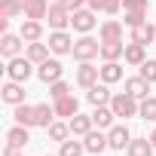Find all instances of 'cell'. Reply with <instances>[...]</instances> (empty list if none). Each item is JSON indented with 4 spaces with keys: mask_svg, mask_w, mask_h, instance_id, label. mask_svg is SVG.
<instances>
[{
    "mask_svg": "<svg viewBox=\"0 0 156 156\" xmlns=\"http://www.w3.org/2000/svg\"><path fill=\"white\" fill-rule=\"evenodd\" d=\"M73 58L76 61H92L95 55H101V43L98 40H92V37H80V40H76L73 43Z\"/></svg>",
    "mask_w": 156,
    "mask_h": 156,
    "instance_id": "6da1fadb",
    "label": "cell"
},
{
    "mask_svg": "<svg viewBox=\"0 0 156 156\" xmlns=\"http://www.w3.org/2000/svg\"><path fill=\"white\" fill-rule=\"evenodd\" d=\"M110 107H113V113H116V116H135L141 104H138V98H132L129 92H119V95H113V98H110Z\"/></svg>",
    "mask_w": 156,
    "mask_h": 156,
    "instance_id": "7a4b0ae2",
    "label": "cell"
},
{
    "mask_svg": "<svg viewBox=\"0 0 156 156\" xmlns=\"http://www.w3.org/2000/svg\"><path fill=\"white\" fill-rule=\"evenodd\" d=\"M31 58L25 55V58H9V64H6V76H9V80H16V83H25L28 80V76H31Z\"/></svg>",
    "mask_w": 156,
    "mask_h": 156,
    "instance_id": "3957f363",
    "label": "cell"
},
{
    "mask_svg": "<svg viewBox=\"0 0 156 156\" xmlns=\"http://www.w3.org/2000/svg\"><path fill=\"white\" fill-rule=\"evenodd\" d=\"M98 80H101V67H95L89 61H80V67H76V83H80L83 89H92Z\"/></svg>",
    "mask_w": 156,
    "mask_h": 156,
    "instance_id": "277c9868",
    "label": "cell"
},
{
    "mask_svg": "<svg viewBox=\"0 0 156 156\" xmlns=\"http://www.w3.org/2000/svg\"><path fill=\"white\" fill-rule=\"evenodd\" d=\"M70 25H73V31L89 34L95 28V9H76V12H70Z\"/></svg>",
    "mask_w": 156,
    "mask_h": 156,
    "instance_id": "5b68a950",
    "label": "cell"
},
{
    "mask_svg": "<svg viewBox=\"0 0 156 156\" xmlns=\"http://www.w3.org/2000/svg\"><path fill=\"white\" fill-rule=\"evenodd\" d=\"M61 73H64V67H61V61H55V58H46L40 67H37V76L43 83H55V80H61Z\"/></svg>",
    "mask_w": 156,
    "mask_h": 156,
    "instance_id": "8992f818",
    "label": "cell"
},
{
    "mask_svg": "<svg viewBox=\"0 0 156 156\" xmlns=\"http://www.w3.org/2000/svg\"><path fill=\"white\" fill-rule=\"evenodd\" d=\"M46 19H49V28L52 31H64L67 25H70V12L61 6V3H55V6H49V12H46Z\"/></svg>",
    "mask_w": 156,
    "mask_h": 156,
    "instance_id": "52a82bcc",
    "label": "cell"
},
{
    "mask_svg": "<svg viewBox=\"0 0 156 156\" xmlns=\"http://www.w3.org/2000/svg\"><path fill=\"white\" fill-rule=\"evenodd\" d=\"M49 49H52L55 55H67V52L73 49V40L67 37V31H52V34H49Z\"/></svg>",
    "mask_w": 156,
    "mask_h": 156,
    "instance_id": "ba28073f",
    "label": "cell"
},
{
    "mask_svg": "<svg viewBox=\"0 0 156 156\" xmlns=\"http://www.w3.org/2000/svg\"><path fill=\"white\" fill-rule=\"evenodd\" d=\"M0 98H3L6 104H25V89H22V83H16V80H9L3 89H0Z\"/></svg>",
    "mask_w": 156,
    "mask_h": 156,
    "instance_id": "9c48e42d",
    "label": "cell"
},
{
    "mask_svg": "<svg viewBox=\"0 0 156 156\" xmlns=\"http://www.w3.org/2000/svg\"><path fill=\"white\" fill-rule=\"evenodd\" d=\"M129 141H132V135H129L126 126H110V132H107L110 150H122V147H129Z\"/></svg>",
    "mask_w": 156,
    "mask_h": 156,
    "instance_id": "30bf717a",
    "label": "cell"
},
{
    "mask_svg": "<svg viewBox=\"0 0 156 156\" xmlns=\"http://www.w3.org/2000/svg\"><path fill=\"white\" fill-rule=\"evenodd\" d=\"M126 92H129L132 98L144 101V98L150 95V83L144 80V76H129V80H126Z\"/></svg>",
    "mask_w": 156,
    "mask_h": 156,
    "instance_id": "8fae6325",
    "label": "cell"
},
{
    "mask_svg": "<svg viewBox=\"0 0 156 156\" xmlns=\"http://www.w3.org/2000/svg\"><path fill=\"white\" fill-rule=\"evenodd\" d=\"M132 43H141V46H147V43H156V28H153L150 22H144V25L132 28Z\"/></svg>",
    "mask_w": 156,
    "mask_h": 156,
    "instance_id": "7c38bea8",
    "label": "cell"
},
{
    "mask_svg": "<svg viewBox=\"0 0 156 156\" xmlns=\"http://www.w3.org/2000/svg\"><path fill=\"white\" fill-rule=\"evenodd\" d=\"M55 116H73V113H80V104H76L73 95H64V98H55Z\"/></svg>",
    "mask_w": 156,
    "mask_h": 156,
    "instance_id": "4fadbf2b",
    "label": "cell"
},
{
    "mask_svg": "<svg viewBox=\"0 0 156 156\" xmlns=\"http://www.w3.org/2000/svg\"><path fill=\"white\" fill-rule=\"evenodd\" d=\"M40 37H43V25L37 19H25L22 22V40L25 43H37Z\"/></svg>",
    "mask_w": 156,
    "mask_h": 156,
    "instance_id": "5bb4252c",
    "label": "cell"
},
{
    "mask_svg": "<svg viewBox=\"0 0 156 156\" xmlns=\"http://www.w3.org/2000/svg\"><path fill=\"white\" fill-rule=\"evenodd\" d=\"M22 49V34H3V40H0V52H3V58H16Z\"/></svg>",
    "mask_w": 156,
    "mask_h": 156,
    "instance_id": "9a60e30c",
    "label": "cell"
},
{
    "mask_svg": "<svg viewBox=\"0 0 156 156\" xmlns=\"http://www.w3.org/2000/svg\"><path fill=\"white\" fill-rule=\"evenodd\" d=\"M86 98H89V101H92L95 107H101V104H110V98H113V95H110V89H107V83H101V86L95 83V86H92V89L86 92Z\"/></svg>",
    "mask_w": 156,
    "mask_h": 156,
    "instance_id": "2e32d148",
    "label": "cell"
},
{
    "mask_svg": "<svg viewBox=\"0 0 156 156\" xmlns=\"http://www.w3.org/2000/svg\"><path fill=\"white\" fill-rule=\"evenodd\" d=\"M92 126H95L92 116H83V113H73V116H70V132H73V135H83V138H86V135L92 132Z\"/></svg>",
    "mask_w": 156,
    "mask_h": 156,
    "instance_id": "e0dca14e",
    "label": "cell"
},
{
    "mask_svg": "<svg viewBox=\"0 0 156 156\" xmlns=\"http://www.w3.org/2000/svg\"><path fill=\"white\" fill-rule=\"evenodd\" d=\"M122 52H126L122 40H107V43H101V58H104V61H116V58H122Z\"/></svg>",
    "mask_w": 156,
    "mask_h": 156,
    "instance_id": "ac0fdd59",
    "label": "cell"
},
{
    "mask_svg": "<svg viewBox=\"0 0 156 156\" xmlns=\"http://www.w3.org/2000/svg\"><path fill=\"white\" fill-rule=\"evenodd\" d=\"M55 107H49V104H34V122L37 126H43V129H49L55 119Z\"/></svg>",
    "mask_w": 156,
    "mask_h": 156,
    "instance_id": "d6986e66",
    "label": "cell"
},
{
    "mask_svg": "<svg viewBox=\"0 0 156 156\" xmlns=\"http://www.w3.org/2000/svg\"><path fill=\"white\" fill-rule=\"evenodd\" d=\"M83 144H86V150H89L92 156H98L104 147H110V144H107V135H101V132H89Z\"/></svg>",
    "mask_w": 156,
    "mask_h": 156,
    "instance_id": "ffe728a7",
    "label": "cell"
},
{
    "mask_svg": "<svg viewBox=\"0 0 156 156\" xmlns=\"http://www.w3.org/2000/svg\"><path fill=\"white\" fill-rule=\"evenodd\" d=\"M126 150H129V156H150L156 147L150 144V138H132Z\"/></svg>",
    "mask_w": 156,
    "mask_h": 156,
    "instance_id": "44dd1931",
    "label": "cell"
},
{
    "mask_svg": "<svg viewBox=\"0 0 156 156\" xmlns=\"http://www.w3.org/2000/svg\"><path fill=\"white\" fill-rule=\"evenodd\" d=\"M46 12H49V3L46 0H28L25 3V19H46Z\"/></svg>",
    "mask_w": 156,
    "mask_h": 156,
    "instance_id": "7402d4cb",
    "label": "cell"
},
{
    "mask_svg": "<svg viewBox=\"0 0 156 156\" xmlns=\"http://www.w3.org/2000/svg\"><path fill=\"white\" fill-rule=\"evenodd\" d=\"M28 141H31V138H28V126H16V129L6 132V144H9V147H19V150H22Z\"/></svg>",
    "mask_w": 156,
    "mask_h": 156,
    "instance_id": "603a6c76",
    "label": "cell"
},
{
    "mask_svg": "<svg viewBox=\"0 0 156 156\" xmlns=\"http://www.w3.org/2000/svg\"><path fill=\"white\" fill-rule=\"evenodd\" d=\"M86 3H89V9H95V12H107V16H113V12H119L122 0H86Z\"/></svg>",
    "mask_w": 156,
    "mask_h": 156,
    "instance_id": "cb8c5ba5",
    "label": "cell"
},
{
    "mask_svg": "<svg viewBox=\"0 0 156 156\" xmlns=\"http://www.w3.org/2000/svg\"><path fill=\"white\" fill-rule=\"evenodd\" d=\"M122 58H126L129 64H138V67L147 61V55H144V46H141V43H129V46H126V52H122Z\"/></svg>",
    "mask_w": 156,
    "mask_h": 156,
    "instance_id": "d4e9b609",
    "label": "cell"
},
{
    "mask_svg": "<svg viewBox=\"0 0 156 156\" xmlns=\"http://www.w3.org/2000/svg\"><path fill=\"white\" fill-rule=\"evenodd\" d=\"M113 116H116V113H113V107H104V104H101V107H95V113H92V119H95V126H98V129H110V126H113Z\"/></svg>",
    "mask_w": 156,
    "mask_h": 156,
    "instance_id": "484cf974",
    "label": "cell"
},
{
    "mask_svg": "<svg viewBox=\"0 0 156 156\" xmlns=\"http://www.w3.org/2000/svg\"><path fill=\"white\" fill-rule=\"evenodd\" d=\"M34 64H43L46 58H49V46L46 43H28V52H25Z\"/></svg>",
    "mask_w": 156,
    "mask_h": 156,
    "instance_id": "4316f807",
    "label": "cell"
},
{
    "mask_svg": "<svg viewBox=\"0 0 156 156\" xmlns=\"http://www.w3.org/2000/svg\"><path fill=\"white\" fill-rule=\"evenodd\" d=\"M116 80H122V67H119L116 61H104V67H101V83H116Z\"/></svg>",
    "mask_w": 156,
    "mask_h": 156,
    "instance_id": "83f0119b",
    "label": "cell"
},
{
    "mask_svg": "<svg viewBox=\"0 0 156 156\" xmlns=\"http://www.w3.org/2000/svg\"><path fill=\"white\" fill-rule=\"evenodd\" d=\"M25 12V3L22 0H0V16H6V19H16Z\"/></svg>",
    "mask_w": 156,
    "mask_h": 156,
    "instance_id": "f1b7e54d",
    "label": "cell"
},
{
    "mask_svg": "<svg viewBox=\"0 0 156 156\" xmlns=\"http://www.w3.org/2000/svg\"><path fill=\"white\" fill-rule=\"evenodd\" d=\"M107 40H122V25L119 22H104L101 25V43Z\"/></svg>",
    "mask_w": 156,
    "mask_h": 156,
    "instance_id": "f546056e",
    "label": "cell"
},
{
    "mask_svg": "<svg viewBox=\"0 0 156 156\" xmlns=\"http://www.w3.org/2000/svg\"><path fill=\"white\" fill-rule=\"evenodd\" d=\"M16 122H19V126H37V122H34V107L16 104Z\"/></svg>",
    "mask_w": 156,
    "mask_h": 156,
    "instance_id": "4dcf8cb0",
    "label": "cell"
},
{
    "mask_svg": "<svg viewBox=\"0 0 156 156\" xmlns=\"http://www.w3.org/2000/svg\"><path fill=\"white\" fill-rule=\"evenodd\" d=\"M46 132H49V138H52V141H58V144H61V141H67V135H70V122H52Z\"/></svg>",
    "mask_w": 156,
    "mask_h": 156,
    "instance_id": "1f68e13d",
    "label": "cell"
},
{
    "mask_svg": "<svg viewBox=\"0 0 156 156\" xmlns=\"http://www.w3.org/2000/svg\"><path fill=\"white\" fill-rule=\"evenodd\" d=\"M138 113H141V119H147V122H153V119H156V98H153V95H147V98L141 101V107H138Z\"/></svg>",
    "mask_w": 156,
    "mask_h": 156,
    "instance_id": "d6a6232c",
    "label": "cell"
},
{
    "mask_svg": "<svg viewBox=\"0 0 156 156\" xmlns=\"http://www.w3.org/2000/svg\"><path fill=\"white\" fill-rule=\"evenodd\" d=\"M86 144L83 141H61V156H83Z\"/></svg>",
    "mask_w": 156,
    "mask_h": 156,
    "instance_id": "836d02e7",
    "label": "cell"
},
{
    "mask_svg": "<svg viewBox=\"0 0 156 156\" xmlns=\"http://www.w3.org/2000/svg\"><path fill=\"white\" fill-rule=\"evenodd\" d=\"M144 22H147V12H126L122 16V25H129V28H138Z\"/></svg>",
    "mask_w": 156,
    "mask_h": 156,
    "instance_id": "e575fe53",
    "label": "cell"
},
{
    "mask_svg": "<svg viewBox=\"0 0 156 156\" xmlns=\"http://www.w3.org/2000/svg\"><path fill=\"white\" fill-rule=\"evenodd\" d=\"M141 76H144L147 83H156V61H150V58H147V61L141 64Z\"/></svg>",
    "mask_w": 156,
    "mask_h": 156,
    "instance_id": "d590c367",
    "label": "cell"
},
{
    "mask_svg": "<svg viewBox=\"0 0 156 156\" xmlns=\"http://www.w3.org/2000/svg\"><path fill=\"white\" fill-rule=\"evenodd\" d=\"M49 95L52 98H64V95H70V89H67V83L55 80V83H49Z\"/></svg>",
    "mask_w": 156,
    "mask_h": 156,
    "instance_id": "8d00e7d4",
    "label": "cell"
},
{
    "mask_svg": "<svg viewBox=\"0 0 156 156\" xmlns=\"http://www.w3.org/2000/svg\"><path fill=\"white\" fill-rule=\"evenodd\" d=\"M126 12H147V0H122Z\"/></svg>",
    "mask_w": 156,
    "mask_h": 156,
    "instance_id": "74e56055",
    "label": "cell"
},
{
    "mask_svg": "<svg viewBox=\"0 0 156 156\" xmlns=\"http://www.w3.org/2000/svg\"><path fill=\"white\" fill-rule=\"evenodd\" d=\"M58 3H61L67 12H76V9H83V3H86V0H58Z\"/></svg>",
    "mask_w": 156,
    "mask_h": 156,
    "instance_id": "f35d334b",
    "label": "cell"
},
{
    "mask_svg": "<svg viewBox=\"0 0 156 156\" xmlns=\"http://www.w3.org/2000/svg\"><path fill=\"white\" fill-rule=\"evenodd\" d=\"M3 156H19V147H9V144H6V150H3Z\"/></svg>",
    "mask_w": 156,
    "mask_h": 156,
    "instance_id": "ab89813d",
    "label": "cell"
},
{
    "mask_svg": "<svg viewBox=\"0 0 156 156\" xmlns=\"http://www.w3.org/2000/svg\"><path fill=\"white\" fill-rule=\"evenodd\" d=\"M150 144H153V147H156V129H153V135H150Z\"/></svg>",
    "mask_w": 156,
    "mask_h": 156,
    "instance_id": "60d3db41",
    "label": "cell"
},
{
    "mask_svg": "<svg viewBox=\"0 0 156 156\" xmlns=\"http://www.w3.org/2000/svg\"><path fill=\"white\" fill-rule=\"evenodd\" d=\"M22 3H28V0H22Z\"/></svg>",
    "mask_w": 156,
    "mask_h": 156,
    "instance_id": "b9f144b4",
    "label": "cell"
},
{
    "mask_svg": "<svg viewBox=\"0 0 156 156\" xmlns=\"http://www.w3.org/2000/svg\"><path fill=\"white\" fill-rule=\"evenodd\" d=\"M46 156H49V153H46ZM58 156H61V153H58Z\"/></svg>",
    "mask_w": 156,
    "mask_h": 156,
    "instance_id": "7bdbcfd3",
    "label": "cell"
},
{
    "mask_svg": "<svg viewBox=\"0 0 156 156\" xmlns=\"http://www.w3.org/2000/svg\"><path fill=\"white\" fill-rule=\"evenodd\" d=\"M153 46H156V43H153Z\"/></svg>",
    "mask_w": 156,
    "mask_h": 156,
    "instance_id": "ee69618b",
    "label": "cell"
}]
</instances>
